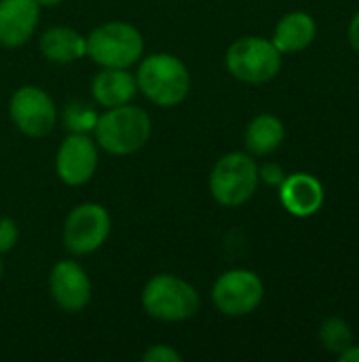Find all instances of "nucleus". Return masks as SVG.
Wrapping results in <instances>:
<instances>
[{"instance_id":"nucleus-1","label":"nucleus","mask_w":359,"mask_h":362,"mask_svg":"<svg viewBox=\"0 0 359 362\" xmlns=\"http://www.w3.org/2000/svg\"><path fill=\"white\" fill-rule=\"evenodd\" d=\"M138 89L157 106L171 108L186 100L190 91V72L186 64L171 53H152L140 62Z\"/></svg>"},{"instance_id":"nucleus-2","label":"nucleus","mask_w":359,"mask_h":362,"mask_svg":"<svg viewBox=\"0 0 359 362\" xmlns=\"http://www.w3.org/2000/svg\"><path fill=\"white\" fill-rule=\"evenodd\" d=\"M95 140L110 155H131L138 153L152 134V123L146 110L123 104L116 108H108L97 117L95 123Z\"/></svg>"},{"instance_id":"nucleus-3","label":"nucleus","mask_w":359,"mask_h":362,"mask_svg":"<svg viewBox=\"0 0 359 362\" xmlns=\"http://www.w3.org/2000/svg\"><path fill=\"white\" fill-rule=\"evenodd\" d=\"M142 305L146 314L157 320L182 322L199 312L201 299L186 280L171 274H159L146 282L142 291Z\"/></svg>"},{"instance_id":"nucleus-4","label":"nucleus","mask_w":359,"mask_h":362,"mask_svg":"<svg viewBox=\"0 0 359 362\" xmlns=\"http://www.w3.org/2000/svg\"><path fill=\"white\" fill-rule=\"evenodd\" d=\"M144 53L140 30L127 21H108L87 36V55L102 68H129Z\"/></svg>"},{"instance_id":"nucleus-5","label":"nucleus","mask_w":359,"mask_h":362,"mask_svg":"<svg viewBox=\"0 0 359 362\" xmlns=\"http://www.w3.org/2000/svg\"><path fill=\"white\" fill-rule=\"evenodd\" d=\"M258 165L245 153L220 157L209 174V191L220 206L237 208L250 202L258 189Z\"/></svg>"},{"instance_id":"nucleus-6","label":"nucleus","mask_w":359,"mask_h":362,"mask_svg":"<svg viewBox=\"0 0 359 362\" xmlns=\"http://www.w3.org/2000/svg\"><path fill=\"white\" fill-rule=\"evenodd\" d=\"M226 68L235 78L260 85L273 81L279 74L281 51L273 45V40L260 36H245L229 47Z\"/></svg>"},{"instance_id":"nucleus-7","label":"nucleus","mask_w":359,"mask_h":362,"mask_svg":"<svg viewBox=\"0 0 359 362\" xmlns=\"http://www.w3.org/2000/svg\"><path fill=\"white\" fill-rule=\"evenodd\" d=\"M110 214L99 204L76 206L63 223V244L72 255H91L104 246L110 235Z\"/></svg>"},{"instance_id":"nucleus-8","label":"nucleus","mask_w":359,"mask_h":362,"mask_svg":"<svg viewBox=\"0 0 359 362\" xmlns=\"http://www.w3.org/2000/svg\"><path fill=\"white\" fill-rule=\"evenodd\" d=\"M264 299V284L258 274L250 269L224 272L214 288L212 301L224 316H248Z\"/></svg>"},{"instance_id":"nucleus-9","label":"nucleus","mask_w":359,"mask_h":362,"mask_svg":"<svg viewBox=\"0 0 359 362\" xmlns=\"http://www.w3.org/2000/svg\"><path fill=\"white\" fill-rule=\"evenodd\" d=\"M8 110L15 127L30 138L47 136L57 119L55 102L51 95L34 85L19 87L11 98Z\"/></svg>"},{"instance_id":"nucleus-10","label":"nucleus","mask_w":359,"mask_h":362,"mask_svg":"<svg viewBox=\"0 0 359 362\" xmlns=\"http://www.w3.org/2000/svg\"><path fill=\"white\" fill-rule=\"evenodd\" d=\"M97 144L89 134H70L57 151L55 172L68 187H80L89 182L97 170Z\"/></svg>"},{"instance_id":"nucleus-11","label":"nucleus","mask_w":359,"mask_h":362,"mask_svg":"<svg viewBox=\"0 0 359 362\" xmlns=\"http://www.w3.org/2000/svg\"><path fill=\"white\" fill-rule=\"evenodd\" d=\"M49 291L53 301L70 314L87 308L91 301V280L76 261H59L51 269Z\"/></svg>"},{"instance_id":"nucleus-12","label":"nucleus","mask_w":359,"mask_h":362,"mask_svg":"<svg viewBox=\"0 0 359 362\" xmlns=\"http://www.w3.org/2000/svg\"><path fill=\"white\" fill-rule=\"evenodd\" d=\"M38 19L36 0H0V45L8 49L25 45L34 36Z\"/></svg>"},{"instance_id":"nucleus-13","label":"nucleus","mask_w":359,"mask_h":362,"mask_svg":"<svg viewBox=\"0 0 359 362\" xmlns=\"http://www.w3.org/2000/svg\"><path fill=\"white\" fill-rule=\"evenodd\" d=\"M279 199L292 216L307 218L320 212L324 204V187L311 174H290L279 187Z\"/></svg>"},{"instance_id":"nucleus-14","label":"nucleus","mask_w":359,"mask_h":362,"mask_svg":"<svg viewBox=\"0 0 359 362\" xmlns=\"http://www.w3.org/2000/svg\"><path fill=\"white\" fill-rule=\"evenodd\" d=\"M93 100L104 108L129 104L138 93V81L127 68H104L91 83Z\"/></svg>"},{"instance_id":"nucleus-15","label":"nucleus","mask_w":359,"mask_h":362,"mask_svg":"<svg viewBox=\"0 0 359 362\" xmlns=\"http://www.w3.org/2000/svg\"><path fill=\"white\" fill-rule=\"evenodd\" d=\"M315 34H317L315 19L305 11H292L279 19L273 34V45L281 53H294L307 49L315 40Z\"/></svg>"},{"instance_id":"nucleus-16","label":"nucleus","mask_w":359,"mask_h":362,"mask_svg":"<svg viewBox=\"0 0 359 362\" xmlns=\"http://www.w3.org/2000/svg\"><path fill=\"white\" fill-rule=\"evenodd\" d=\"M40 53L53 64H70L87 55V38L72 28H49L40 36Z\"/></svg>"},{"instance_id":"nucleus-17","label":"nucleus","mask_w":359,"mask_h":362,"mask_svg":"<svg viewBox=\"0 0 359 362\" xmlns=\"http://www.w3.org/2000/svg\"><path fill=\"white\" fill-rule=\"evenodd\" d=\"M286 138V127L275 115H258L245 129V146L252 155L264 157L275 153Z\"/></svg>"},{"instance_id":"nucleus-18","label":"nucleus","mask_w":359,"mask_h":362,"mask_svg":"<svg viewBox=\"0 0 359 362\" xmlns=\"http://www.w3.org/2000/svg\"><path fill=\"white\" fill-rule=\"evenodd\" d=\"M320 339H322L324 348L336 356H341L347 348L353 346L351 327L343 318H328L320 329Z\"/></svg>"},{"instance_id":"nucleus-19","label":"nucleus","mask_w":359,"mask_h":362,"mask_svg":"<svg viewBox=\"0 0 359 362\" xmlns=\"http://www.w3.org/2000/svg\"><path fill=\"white\" fill-rule=\"evenodd\" d=\"M97 112L93 106L85 102H70L63 110V125L70 134H89L95 129L97 123Z\"/></svg>"},{"instance_id":"nucleus-20","label":"nucleus","mask_w":359,"mask_h":362,"mask_svg":"<svg viewBox=\"0 0 359 362\" xmlns=\"http://www.w3.org/2000/svg\"><path fill=\"white\" fill-rule=\"evenodd\" d=\"M17 238H19L17 223L13 218H0V255L13 250L17 244Z\"/></svg>"},{"instance_id":"nucleus-21","label":"nucleus","mask_w":359,"mask_h":362,"mask_svg":"<svg viewBox=\"0 0 359 362\" xmlns=\"http://www.w3.org/2000/svg\"><path fill=\"white\" fill-rule=\"evenodd\" d=\"M142 358L144 362H182V356L171 346H150Z\"/></svg>"},{"instance_id":"nucleus-22","label":"nucleus","mask_w":359,"mask_h":362,"mask_svg":"<svg viewBox=\"0 0 359 362\" xmlns=\"http://www.w3.org/2000/svg\"><path fill=\"white\" fill-rule=\"evenodd\" d=\"M258 178L271 187H281V182L286 180V172L279 163H264L262 168H258Z\"/></svg>"},{"instance_id":"nucleus-23","label":"nucleus","mask_w":359,"mask_h":362,"mask_svg":"<svg viewBox=\"0 0 359 362\" xmlns=\"http://www.w3.org/2000/svg\"><path fill=\"white\" fill-rule=\"evenodd\" d=\"M349 42L359 53V13H355V17L349 23Z\"/></svg>"},{"instance_id":"nucleus-24","label":"nucleus","mask_w":359,"mask_h":362,"mask_svg":"<svg viewBox=\"0 0 359 362\" xmlns=\"http://www.w3.org/2000/svg\"><path fill=\"white\" fill-rule=\"evenodd\" d=\"M341 362H359V346H351L347 348L341 356H339Z\"/></svg>"},{"instance_id":"nucleus-25","label":"nucleus","mask_w":359,"mask_h":362,"mask_svg":"<svg viewBox=\"0 0 359 362\" xmlns=\"http://www.w3.org/2000/svg\"><path fill=\"white\" fill-rule=\"evenodd\" d=\"M36 2H38V6H57L63 0H36Z\"/></svg>"},{"instance_id":"nucleus-26","label":"nucleus","mask_w":359,"mask_h":362,"mask_svg":"<svg viewBox=\"0 0 359 362\" xmlns=\"http://www.w3.org/2000/svg\"><path fill=\"white\" fill-rule=\"evenodd\" d=\"M0 278H2V261H0Z\"/></svg>"}]
</instances>
